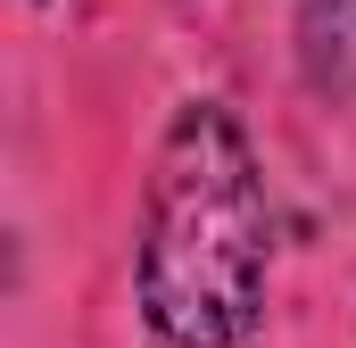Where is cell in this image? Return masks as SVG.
<instances>
[{
	"mask_svg": "<svg viewBox=\"0 0 356 348\" xmlns=\"http://www.w3.org/2000/svg\"><path fill=\"white\" fill-rule=\"evenodd\" d=\"M273 299V182L224 100H182L141 182L133 307L158 348H249Z\"/></svg>",
	"mask_w": 356,
	"mask_h": 348,
	"instance_id": "obj_1",
	"label": "cell"
},
{
	"mask_svg": "<svg viewBox=\"0 0 356 348\" xmlns=\"http://www.w3.org/2000/svg\"><path fill=\"white\" fill-rule=\"evenodd\" d=\"M290 58L315 100L348 108L356 100V0H298L290 17Z\"/></svg>",
	"mask_w": 356,
	"mask_h": 348,
	"instance_id": "obj_2",
	"label": "cell"
}]
</instances>
